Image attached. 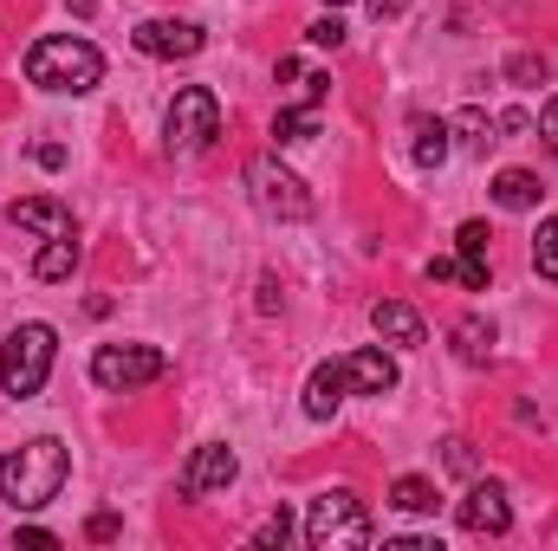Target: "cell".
Here are the masks:
<instances>
[{
	"label": "cell",
	"mask_w": 558,
	"mask_h": 551,
	"mask_svg": "<svg viewBox=\"0 0 558 551\" xmlns=\"http://www.w3.org/2000/svg\"><path fill=\"white\" fill-rule=\"evenodd\" d=\"M247 188H254V208L274 215V221H305V215H312V188H305L279 156H254V162H247Z\"/></svg>",
	"instance_id": "cell-6"
},
{
	"label": "cell",
	"mask_w": 558,
	"mask_h": 551,
	"mask_svg": "<svg viewBox=\"0 0 558 551\" xmlns=\"http://www.w3.org/2000/svg\"><path fill=\"white\" fill-rule=\"evenodd\" d=\"M331 7H338V0H331Z\"/></svg>",
	"instance_id": "cell-34"
},
{
	"label": "cell",
	"mask_w": 558,
	"mask_h": 551,
	"mask_svg": "<svg viewBox=\"0 0 558 551\" xmlns=\"http://www.w3.org/2000/svg\"><path fill=\"white\" fill-rule=\"evenodd\" d=\"M7 221H13V228H26V234H39V241H65V234H78V228H72V208H59V201H46V195L13 201V208H7Z\"/></svg>",
	"instance_id": "cell-11"
},
{
	"label": "cell",
	"mask_w": 558,
	"mask_h": 551,
	"mask_svg": "<svg viewBox=\"0 0 558 551\" xmlns=\"http://www.w3.org/2000/svg\"><path fill=\"white\" fill-rule=\"evenodd\" d=\"M533 267H539V279L558 285V221H539V234H533Z\"/></svg>",
	"instance_id": "cell-21"
},
{
	"label": "cell",
	"mask_w": 558,
	"mask_h": 551,
	"mask_svg": "<svg viewBox=\"0 0 558 551\" xmlns=\"http://www.w3.org/2000/svg\"><path fill=\"white\" fill-rule=\"evenodd\" d=\"M65 474H72V454H65V441L39 434V441L13 448V454L0 461V500H7L13 513H39V506H52V500H59Z\"/></svg>",
	"instance_id": "cell-1"
},
{
	"label": "cell",
	"mask_w": 558,
	"mask_h": 551,
	"mask_svg": "<svg viewBox=\"0 0 558 551\" xmlns=\"http://www.w3.org/2000/svg\"><path fill=\"white\" fill-rule=\"evenodd\" d=\"M364 7H371V20H397V13H403L410 0H364Z\"/></svg>",
	"instance_id": "cell-32"
},
{
	"label": "cell",
	"mask_w": 558,
	"mask_h": 551,
	"mask_svg": "<svg viewBox=\"0 0 558 551\" xmlns=\"http://www.w3.org/2000/svg\"><path fill=\"white\" fill-rule=\"evenodd\" d=\"M221 131V105H215V91L208 85H182L175 91V105H169V118H162V143H169V156H202L208 143Z\"/></svg>",
	"instance_id": "cell-5"
},
{
	"label": "cell",
	"mask_w": 558,
	"mask_h": 551,
	"mask_svg": "<svg viewBox=\"0 0 558 551\" xmlns=\"http://www.w3.org/2000/svg\"><path fill=\"white\" fill-rule=\"evenodd\" d=\"M305 39H312V46H344V26H338V13H331V20H312V26H305Z\"/></svg>",
	"instance_id": "cell-27"
},
{
	"label": "cell",
	"mask_w": 558,
	"mask_h": 551,
	"mask_svg": "<svg viewBox=\"0 0 558 551\" xmlns=\"http://www.w3.org/2000/svg\"><path fill=\"white\" fill-rule=\"evenodd\" d=\"M344 377H351L357 396H390V390H397V364H390L384 351H351V357H344Z\"/></svg>",
	"instance_id": "cell-14"
},
{
	"label": "cell",
	"mask_w": 558,
	"mask_h": 551,
	"mask_svg": "<svg viewBox=\"0 0 558 551\" xmlns=\"http://www.w3.org/2000/svg\"><path fill=\"white\" fill-rule=\"evenodd\" d=\"M454 519L474 532V539H500L507 526H513V506H507V487L500 480H474L468 493H461V506H454Z\"/></svg>",
	"instance_id": "cell-9"
},
{
	"label": "cell",
	"mask_w": 558,
	"mask_h": 551,
	"mask_svg": "<svg viewBox=\"0 0 558 551\" xmlns=\"http://www.w3.org/2000/svg\"><path fill=\"white\" fill-rule=\"evenodd\" d=\"M494 131H507V137H526V131H533V118H526V111H507Z\"/></svg>",
	"instance_id": "cell-30"
},
{
	"label": "cell",
	"mask_w": 558,
	"mask_h": 551,
	"mask_svg": "<svg viewBox=\"0 0 558 551\" xmlns=\"http://www.w3.org/2000/svg\"><path fill=\"white\" fill-rule=\"evenodd\" d=\"M72 267H78V234L46 241V247H39V260H33V279H65Z\"/></svg>",
	"instance_id": "cell-18"
},
{
	"label": "cell",
	"mask_w": 558,
	"mask_h": 551,
	"mask_svg": "<svg viewBox=\"0 0 558 551\" xmlns=\"http://www.w3.org/2000/svg\"><path fill=\"white\" fill-rule=\"evenodd\" d=\"M33 162H39V169H59V162H65V149H59V143H39V149H33Z\"/></svg>",
	"instance_id": "cell-31"
},
{
	"label": "cell",
	"mask_w": 558,
	"mask_h": 551,
	"mask_svg": "<svg viewBox=\"0 0 558 551\" xmlns=\"http://www.w3.org/2000/svg\"><path fill=\"white\" fill-rule=\"evenodd\" d=\"M390 506H397V513H435V506H441V493H435V480L403 474V480L390 487Z\"/></svg>",
	"instance_id": "cell-17"
},
{
	"label": "cell",
	"mask_w": 558,
	"mask_h": 551,
	"mask_svg": "<svg viewBox=\"0 0 558 551\" xmlns=\"http://www.w3.org/2000/svg\"><path fill=\"white\" fill-rule=\"evenodd\" d=\"M131 39H137L143 59H195V52L208 46V33H202L195 20H143Z\"/></svg>",
	"instance_id": "cell-10"
},
{
	"label": "cell",
	"mask_w": 558,
	"mask_h": 551,
	"mask_svg": "<svg viewBox=\"0 0 558 551\" xmlns=\"http://www.w3.org/2000/svg\"><path fill=\"white\" fill-rule=\"evenodd\" d=\"M441 461H448L461 480H474V474H481V461H474V448H468V441H441Z\"/></svg>",
	"instance_id": "cell-25"
},
{
	"label": "cell",
	"mask_w": 558,
	"mask_h": 551,
	"mask_svg": "<svg viewBox=\"0 0 558 551\" xmlns=\"http://www.w3.org/2000/svg\"><path fill=\"white\" fill-rule=\"evenodd\" d=\"M169 370V357L156 344H98L92 351V383L98 390H143Z\"/></svg>",
	"instance_id": "cell-7"
},
{
	"label": "cell",
	"mask_w": 558,
	"mask_h": 551,
	"mask_svg": "<svg viewBox=\"0 0 558 551\" xmlns=\"http://www.w3.org/2000/svg\"><path fill=\"white\" fill-rule=\"evenodd\" d=\"M371 325H377V338L397 344V351H416L422 338H428V331H422V311L403 305V298H377V305H371Z\"/></svg>",
	"instance_id": "cell-12"
},
{
	"label": "cell",
	"mask_w": 558,
	"mask_h": 551,
	"mask_svg": "<svg viewBox=\"0 0 558 551\" xmlns=\"http://www.w3.org/2000/svg\"><path fill=\"white\" fill-rule=\"evenodd\" d=\"M539 137H546V149L558 156V98L546 105V111H539Z\"/></svg>",
	"instance_id": "cell-29"
},
{
	"label": "cell",
	"mask_w": 558,
	"mask_h": 551,
	"mask_svg": "<svg viewBox=\"0 0 558 551\" xmlns=\"http://www.w3.org/2000/svg\"><path fill=\"white\" fill-rule=\"evenodd\" d=\"M305 546L312 551H364L371 546V513L351 487H331L305 513Z\"/></svg>",
	"instance_id": "cell-4"
},
{
	"label": "cell",
	"mask_w": 558,
	"mask_h": 551,
	"mask_svg": "<svg viewBox=\"0 0 558 551\" xmlns=\"http://www.w3.org/2000/svg\"><path fill=\"white\" fill-rule=\"evenodd\" d=\"M416 162L422 169H441L448 162V124L441 118H416Z\"/></svg>",
	"instance_id": "cell-20"
},
{
	"label": "cell",
	"mask_w": 558,
	"mask_h": 551,
	"mask_svg": "<svg viewBox=\"0 0 558 551\" xmlns=\"http://www.w3.org/2000/svg\"><path fill=\"white\" fill-rule=\"evenodd\" d=\"M454 131H461V137L474 143V149L500 143V137H494V118H487V111H461V118H454Z\"/></svg>",
	"instance_id": "cell-24"
},
{
	"label": "cell",
	"mask_w": 558,
	"mask_h": 551,
	"mask_svg": "<svg viewBox=\"0 0 558 551\" xmlns=\"http://www.w3.org/2000/svg\"><path fill=\"white\" fill-rule=\"evenodd\" d=\"M312 137H318V105H292V111H279V118H274V143H279V149L312 143Z\"/></svg>",
	"instance_id": "cell-16"
},
{
	"label": "cell",
	"mask_w": 558,
	"mask_h": 551,
	"mask_svg": "<svg viewBox=\"0 0 558 551\" xmlns=\"http://www.w3.org/2000/svg\"><path fill=\"white\" fill-rule=\"evenodd\" d=\"M454 247H461V260H468V267H487V221H461Z\"/></svg>",
	"instance_id": "cell-23"
},
{
	"label": "cell",
	"mask_w": 558,
	"mask_h": 551,
	"mask_svg": "<svg viewBox=\"0 0 558 551\" xmlns=\"http://www.w3.org/2000/svg\"><path fill=\"white\" fill-rule=\"evenodd\" d=\"M85 539H98V546H105V539H118V513H92V526H85Z\"/></svg>",
	"instance_id": "cell-28"
},
{
	"label": "cell",
	"mask_w": 558,
	"mask_h": 551,
	"mask_svg": "<svg viewBox=\"0 0 558 551\" xmlns=\"http://www.w3.org/2000/svg\"><path fill=\"white\" fill-rule=\"evenodd\" d=\"M286 539H292V519H286V513H274V519L254 526V546H286Z\"/></svg>",
	"instance_id": "cell-26"
},
{
	"label": "cell",
	"mask_w": 558,
	"mask_h": 551,
	"mask_svg": "<svg viewBox=\"0 0 558 551\" xmlns=\"http://www.w3.org/2000/svg\"><path fill=\"white\" fill-rule=\"evenodd\" d=\"M539 195H546V188H539L533 169H500V175H494V201H500L507 215H533Z\"/></svg>",
	"instance_id": "cell-15"
},
{
	"label": "cell",
	"mask_w": 558,
	"mask_h": 551,
	"mask_svg": "<svg viewBox=\"0 0 558 551\" xmlns=\"http://www.w3.org/2000/svg\"><path fill=\"white\" fill-rule=\"evenodd\" d=\"M20 546H39V551H52L59 539H52V532H39V526H26V532H20Z\"/></svg>",
	"instance_id": "cell-33"
},
{
	"label": "cell",
	"mask_w": 558,
	"mask_h": 551,
	"mask_svg": "<svg viewBox=\"0 0 558 551\" xmlns=\"http://www.w3.org/2000/svg\"><path fill=\"white\" fill-rule=\"evenodd\" d=\"M52 357H59V331H52V325H20V331H7V344H0V390H7L13 403L39 396L46 377H52Z\"/></svg>",
	"instance_id": "cell-3"
},
{
	"label": "cell",
	"mask_w": 558,
	"mask_h": 551,
	"mask_svg": "<svg viewBox=\"0 0 558 551\" xmlns=\"http://www.w3.org/2000/svg\"><path fill=\"white\" fill-rule=\"evenodd\" d=\"M546 72H553L546 52H513V59H507V78H513V85H546Z\"/></svg>",
	"instance_id": "cell-22"
},
{
	"label": "cell",
	"mask_w": 558,
	"mask_h": 551,
	"mask_svg": "<svg viewBox=\"0 0 558 551\" xmlns=\"http://www.w3.org/2000/svg\"><path fill=\"white\" fill-rule=\"evenodd\" d=\"M26 85H39V91H98L105 85V52L92 46V39H72V33H46V39H33V52H26Z\"/></svg>",
	"instance_id": "cell-2"
},
{
	"label": "cell",
	"mask_w": 558,
	"mask_h": 551,
	"mask_svg": "<svg viewBox=\"0 0 558 551\" xmlns=\"http://www.w3.org/2000/svg\"><path fill=\"white\" fill-rule=\"evenodd\" d=\"M454 351H461V364H487V357H494V325L461 318V325H454Z\"/></svg>",
	"instance_id": "cell-19"
},
{
	"label": "cell",
	"mask_w": 558,
	"mask_h": 551,
	"mask_svg": "<svg viewBox=\"0 0 558 551\" xmlns=\"http://www.w3.org/2000/svg\"><path fill=\"white\" fill-rule=\"evenodd\" d=\"M344 390H351L344 364H318V370L305 377V415H312V421H331V415L344 409Z\"/></svg>",
	"instance_id": "cell-13"
},
{
	"label": "cell",
	"mask_w": 558,
	"mask_h": 551,
	"mask_svg": "<svg viewBox=\"0 0 558 551\" xmlns=\"http://www.w3.org/2000/svg\"><path fill=\"white\" fill-rule=\"evenodd\" d=\"M234 474H241L234 448H228V441H202V448L189 454V467H182V500H202V493H228V487H234Z\"/></svg>",
	"instance_id": "cell-8"
}]
</instances>
